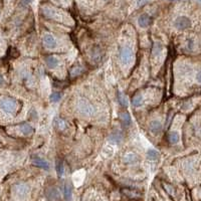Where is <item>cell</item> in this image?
<instances>
[{
  "mask_svg": "<svg viewBox=\"0 0 201 201\" xmlns=\"http://www.w3.org/2000/svg\"><path fill=\"white\" fill-rule=\"evenodd\" d=\"M138 23H139V25L142 27V28L148 27L149 25H150V23H151L150 16H149L148 14H146V13L141 14L139 16V18H138Z\"/></svg>",
  "mask_w": 201,
  "mask_h": 201,
  "instance_id": "obj_9",
  "label": "cell"
},
{
  "mask_svg": "<svg viewBox=\"0 0 201 201\" xmlns=\"http://www.w3.org/2000/svg\"><path fill=\"white\" fill-rule=\"evenodd\" d=\"M118 102H119V104L122 107H128V105H129L127 96H125L123 92H118Z\"/></svg>",
  "mask_w": 201,
  "mask_h": 201,
  "instance_id": "obj_18",
  "label": "cell"
},
{
  "mask_svg": "<svg viewBox=\"0 0 201 201\" xmlns=\"http://www.w3.org/2000/svg\"><path fill=\"white\" fill-rule=\"evenodd\" d=\"M45 63L49 68H55L58 66V59L55 56H47L45 58Z\"/></svg>",
  "mask_w": 201,
  "mask_h": 201,
  "instance_id": "obj_13",
  "label": "cell"
},
{
  "mask_svg": "<svg viewBox=\"0 0 201 201\" xmlns=\"http://www.w3.org/2000/svg\"><path fill=\"white\" fill-rule=\"evenodd\" d=\"M2 83H3V78L0 75V84H2Z\"/></svg>",
  "mask_w": 201,
  "mask_h": 201,
  "instance_id": "obj_29",
  "label": "cell"
},
{
  "mask_svg": "<svg viewBox=\"0 0 201 201\" xmlns=\"http://www.w3.org/2000/svg\"><path fill=\"white\" fill-rule=\"evenodd\" d=\"M198 1H199V2H201V0H198Z\"/></svg>",
  "mask_w": 201,
  "mask_h": 201,
  "instance_id": "obj_31",
  "label": "cell"
},
{
  "mask_svg": "<svg viewBox=\"0 0 201 201\" xmlns=\"http://www.w3.org/2000/svg\"><path fill=\"white\" fill-rule=\"evenodd\" d=\"M133 58H134V52L133 49L129 46H124L122 49L120 50V59L123 64H130L132 62Z\"/></svg>",
  "mask_w": 201,
  "mask_h": 201,
  "instance_id": "obj_3",
  "label": "cell"
},
{
  "mask_svg": "<svg viewBox=\"0 0 201 201\" xmlns=\"http://www.w3.org/2000/svg\"><path fill=\"white\" fill-rule=\"evenodd\" d=\"M13 193L18 198H25L29 193V187L25 184H16L13 187Z\"/></svg>",
  "mask_w": 201,
  "mask_h": 201,
  "instance_id": "obj_5",
  "label": "cell"
},
{
  "mask_svg": "<svg viewBox=\"0 0 201 201\" xmlns=\"http://www.w3.org/2000/svg\"><path fill=\"white\" fill-rule=\"evenodd\" d=\"M76 109H78V111L82 115L88 116V117H91L96 113L95 107L84 99H79L78 101V103H76Z\"/></svg>",
  "mask_w": 201,
  "mask_h": 201,
  "instance_id": "obj_1",
  "label": "cell"
},
{
  "mask_svg": "<svg viewBox=\"0 0 201 201\" xmlns=\"http://www.w3.org/2000/svg\"><path fill=\"white\" fill-rule=\"evenodd\" d=\"M84 176H86V172L84 170H79L76 171L74 175H72V180L75 186H80L84 180Z\"/></svg>",
  "mask_w": 201,
  "mask_h": 201,
  "instance_id": "obj_7",
  "label": "cell"
},
{
  "mask_svg": "<svg viewBox=\"0 0 201 201\" xmlns=\"http://www.w3.org/2000/svg\"><path fill=\"white\" fill-rule=\"evenodd\" d=\"M54 125H55L56 128L59 129V130H63V129L66 128V122H64L63 120L59 119V118H56V119L54 120Z\"/></svg>",
  "mask_w": 201,
  "mask_h": 201,
  "instance_id": "obj_23",
  "label": "cell"
},
{
  "mask_svg": "<svg viewBox=\"0 0 201 201\" xmlns=\"http://www.w3.org/2000/svg\"><path fill=\"white\" fill-rule=\"evenodd\" d=\"M196 80L199 83H201V71H199L198 74L196 75Z\"/></svg>",
  "mask_w": 201,
  "mask_h": 201,
  "instance_id": "obj_28",
  "label": "cell"
},
{
  "mask_svg": "<svg viewBox=\"0 0 201 201\" xmlns=\"http://www.w3.org/2000/svg\"><path fill=\"white\" fill-rule=\"evenodd\" d=\"M0 108L5 113L12 114V113L15 112L16 108H17V104H16L14 100L10 98H4L0 101Z\"/></svg>",
  "mask_w": 201,
  "mask_h": 201,
  "instance_id": "obj_2",
  "label": "cell"
},
{
  "mask_svg": "<svg viewBox=\"0 0 201 201\" xmlns=\"http://www.w3.org/2000/svg\"><path fill=\"white\" fill-rule=\"evenodd\" d=\"M19 129H20V131H21L22 134H24L25 136L31 135L32 133H33V128H32L29 124H22V125H20Z\"/></svg>",
  "mask_w": 201,
  "mask_h": 201,
  "instance_id": "obj_15",
  "label": "cell"
},
{
  "mask_svg": "<svg viewBox=\"0 0 201 201\" xmlns=\"http://www.w3.org/2000/svg\"><path fill=\"white\" fill-rule=\"evenodd\" d=\"M83 71V68L82 66L75 67V68H72V70H71V75L72 76H76V75H79L82 74Z\"/></svg>",
  "mask_w": 201,
  "mask_h": 201,
  "instance_id": "obj_25",
  "label": "cell"
},
{
  "mask_svg": "<svg viewBox=\"0 0 201 201\" xmlns=\"http://www.w3.org/2000/svg\"><path fill=\"white\" fill-rule=\"evenodd\" d=\"M60 98H62V96H60V94H58V92H52L50 96V101L51 102L56 103L60 100Z\"/></svg>",
  "mask_w": 201,
  "mask_h": 201,
  "instance_id": "obj_26",
  "label": "cell"
},
{
  "mask_svg": "<svg viewBox=\"0 0 201 201\" xmlns=\"http://www.w3.org/2000/svg\"><path fill=\"white\" fill-rule=\"evenodd\" d=\"M120 118H121V121H122V123L125 125V126L129 127L132 123V120H131V117L130 115L128 114L127 112H123L120 114Z\"/></svg>",
  "mask_w": 201,
  "mask_h": 201,
  "instance_id": "obj_16",
  "label": "cell"
},
{
  "mask_svg": "<svg viewBox=\"0 0 201 201\" xmlns=\"http://www.w3.org/2000/svg\"><path fill=\"white\" fill-rule=\"evenodd\" d=\"M159 152H157L154 149H150V150L147 151V157L150 160H156L157 158H159Z\"/></svg>",
  "mask_w": 201,
  "mask_h": 201,
  "instance_id": "obj_20",
  "label": "cell"
},
{
  "mask_svg": "<svg viewBox=\"0 0 201 201\" xmlns=\"http://www.w3.org/2000/svg\"><path fill=\"white\" fill-rule=\"evenodd\" d=\"M46 197L49 201H55L58 199L59 193L55 188H50L46 191Z\"/></svg>",
  "mask_w": 201,
  "mask_h": 201,
  "instance_id": "obj_11",
  "label": "cell"
},
{
  "mask_svg": "<svg viewBox=\"0 0 201 201\" xmlns=\"http://www.w3.org/2000/svg\"><path fill=\"white\" fill-rule=\"evenodd\" d=\"M56 171H58V176H62L63 175L64 168H63L62 162H60V161H58V163H56Z\"/></svg>",
  "mask_w": 201,
  "mask_h": 201,
  "instance_id": "obj_24",
  "label": "cell"
},
{
  "mask_svg": "<svg viewBox=\"0 0 201 201\" xmlns=\"http://www.w3.org/2000/svg\"><path fill=\"white\" fill-rule=\"evenodd\" d=\"M104 1H109V0H104Z\"/></svg>",
  "mask_w": 201,
  "mask_h": 201,
  "instance_id": "obj_30",
  "label": "cell"
},
{
  "mask_svg": "<svg viewBox=\"0 0 201 201\" xmlns=\"http://www.w3.org/2000/svg\"><path fill=\"white\" fill-rule=\"evenodd\" d=\"M174 26L177 29L183 30V29H187L191 26V20L189 19L186 16H179L177 17L174 21Z\"/></svg>",
  "mask_w": 201,
  "mask_h": 201,
  "instance_id": "obj_4",
  "label": "cell"
},
{
  "mask_svg": "<svg viewBox=\"0 0 201 201\" xmlns=\"http://www.w3.org/2000/svg\"><path fill=\"white\" fill-rule=\"evenodd\" d=\"M32 163H33V165H35V166L42 168V169H44V170H49V163L45 160L39 158V157L32 158Z\"/></svg>",
  "mask_w": 201,
  "mask_h": 201,
  "instance_id": "obj_8",
  "label": "cell"
},
{
  "mask_svg": "<svg viewBox=\"0 0 201 201\" xmlns=\"http://www.w3.org/2000/svg\"><path fill=\"white\" fill-rule=\"evenodd\" d=\"M102 153H103L104 156L107 157V158H110V157H112L113 155H114V153H115L114 147L111 146V145H107L106 147H104Z\"/></svg>",
  "mask_w": 201,
  "mask_h": 201,
  "instance_id": "obj_17",
  "label": "cell"
},
{
  "mask_svg": "<svg viewBox=\"0 0 201 201\" xmlns=\"http://www.w3.org/2000/svg\"><path fill=\"white\" fill-rule=\"evenodd\" d=\"M132 104H133V106L136 107V108H138L140 106H142V104H143V96L142 95H136L134 98H133L132 100Z\"/></svg>",
  "mask_w": 201,
  "mask_h": 201,
  "instance_id": "obj_19",
  "label": "cell"
},
{
  "mask_svg": "<svg viewBox=\"0 0 201 201\" xmlns=\"http://www.w3.org/2000/svg\"><path fill=\"white\" fill-rule=\"evenodd\" d=\"M109 140L112 141V142L120 143L121 141L123 140V137H122V135L120 134V133H114V134H112V135L110 136V138H109Z\"/></svg>",
  "mask_w": 201,
  "mask_h": 201,
  "instance_id": "obj_22",
  "label": "cell"
},
{
  "mask_svg": "<svg viewBox=\"0 0 201 201\" xmlns=\"http://www.w3.org/2000/svg\"><path fill=\"white\" fill-rule=\"evenodd\" d=\"M43 43L47 48H54L58 45V42H56V39L53 37V35H51L49 33H45L42 37Z\"/></svg>",
  "mask_w": 201,
  "mask_h": 201,
  "instance_id": "obj_6",
  "label": "cell"
},
{
  "mask_svg": "<svg viewBox=\"0 0 201 201\" xmlns=\"http://www.w3.org/2000/svg\"><path fill=\"white\" fill-rule=\"evenodd\" d=\"M137 161H138V156L134 154V153H127V154L124 156V162L127 164L136 163Z\"/></svg>",
  "mask_w": 201,
  "mask_h": 201,
  "instance_id": "obj_12",
  "label": "cell"
},
{
  "mask_svg": "<svg viewBox=\"0 0 201 201\" xmlns=\"http://www.w3.org/2000/svg\"><path fill=\"white\" fill-rule=\"evenodd\" d=\"M161 50H162V46H161V44L160 43H156L155 46H154V49H153V54H154V55L159 54L161 52Z\"/></svg>",
  "mask_w": 201,
  "mask_h": 201,
  "instance_id": "obj_27",
  "label": "cell"
},
{
  "mask_svg": "<svg viewBox=\"0 0 201 201\" xmlns=\"http://www.w3.org/2000/svg\"><path fill=\"white\" fill-rule=\"evenodd\" d=\"M168 138H169V141H170L172 144H176V143L179 142L180 137H179V134L177 132H171L170 134H169Z\"/></svg>",
  "mask_w": 201,
  "mask_h": 201,
  "instance_id": "obj_21",
  "label": "cell"
},
{
  "mask_svg": "<svg viewBox=\"0 0 201 201\" xmlns=\"http://www.w3.org/2000/svg\"><path fill=\"white\" fill-rule=\"evenodd\" d=\"M63 196H64V199H66V201H71V200L72 190H71V185L68 184V183H66V185H64V188H63Z\"/></svg>",
  "mask_w": 201,
  "mask_h": 201,
  "instance_id": "obj_14",
  "label": "cell"
},
{
  "mask_svg": "<svg viewBox=\"0 0 201 201\" xmlns=\"http://www.w3.org/2000/svg\"><path fill=\"white\" fill-rule=\"evenodd\" d=\"M149 129H150L151 133H153L154 135H157L162 131V125L158 121H152V122H150Z\"/></svg>",
  "mask_w": 201,
  "mask_h": 201,
  "instance_id": "obj_10",
  "label": "cell"
}]
</instances>
